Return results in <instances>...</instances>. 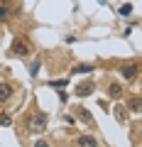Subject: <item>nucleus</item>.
Wrapping results in <instances>:
<instances>
[{
	"label": "nucleus",
	"mask_w": 142,
	"mask_h": 147,
	"mask_svg": "<svg viewBox=\"0 0 142 147\" xmlns=\"http://www.w3.org/2000/svg\"><path fill=\"white\" fill-rule=\"evenodd\" d=\"M47 113H34V115L30 118V123H27V127H30V132H44L47 130Z\"/></svg>",
	"instance_id": "nucleus-1"
},
{
	"label": "nucleus",
	"mask_w": 142,
	"mask_h": 147,
	"mask_svg": "<svg viewBox=\"0 0 142 147\" xmlns=\"http://www.w3.org/2000/svg\"><path fill=\"white\" fill-rule=\"evenodd\" d=\"M15 57H27L30 54V42H27L25 37H17L15 42H12V49H10Z\"/></svg>",
	"instance_id": "nucleus-2"
},
{
	"label": "nucleus",
	"mask_w": 142,
	"mask_h": 147,
	"mask_svg": "<svg viewBox=\"0 0 142 147\" xmlns=\"http://www.w3.org/2000/svg\"><path fill=\"white\" fill-rule=\"evenodd\" d=\"M137 71H140V66L137 64H125V66H120V74H122V79H127V81H132L137 76Z\"/></svg>",
	"instance_id": "nucleus-3"
},
{
	"label": "nucleus",
	"mask_w": 142,
	"mask_h": 147,
	"mask_svg": "<svg viewBox=\"0 0 142 147\" xmlns=\"http://www.w3.org/2000/svg\"><path fill=\"white\" fill-rule=\"evenodd\" d=\"M12 98V86L10 84H0V103Z\"/></svg>",
	"instance_id": "nucleus-4"
},
{
	"label": "nucleus",
	"mask_w": 142,
	"mask_h": 147,
	"mask_svg": "<svg viewBox=\"0 0 142 147\" xmlns=\"http://www.w3.org/2000/svg\"><path fill=\"white\" fill-rule=\"evenodd\" d=\"M79 147H98V142H96V137H91V135H81L79 137Z\"/></svg>",
	"instance_id": "nucleus-5"
},
{
	"label": "nucleus",
	"mask_w": 142,
	"mask_h": 147,
	"mask_svg": "<svg viewBox=\"0 0 142 147\" xmlns=\"http://www.w3.org/2000/svg\"><path fill=\"white\" fill-rule=\"evenodd\" d=\"M91 91H93V84H91V81H86V84H81L79 88H76V93L83 98V96H91Z\"/></svg>",
	"instance_id": "nucleus-6"
},
{
	"label": "nucleus",
	"mask_w": 142,
	"mask_h": 147,
	"mask_svg": "<svg viewBox=\"0 0 142 147\" xmlns=\"http://www.w3.org/2000/svg\"><path fill=\"white\" fill-rule=\"evenodd\" d=\"M108 96H110V98H120L122 96V86L120 84H110L108 86Z\"/></svg>",
	"instance_id": "nucleus-7"
},
{
	"label": "nucleus",
	"mask_w": 142,
	"mask_h": 147,
	"mask_svg": "<svg viewBox=\"0 0 142 147\" xmlns=\"http://www.w3.org/2000/svg\"><path fill=\"white\" fill-rule=\"evenodd\" d=\"M127 110H132V113H137V110H142V98H130L127 100Z\"/></svg>",
	"instance_id": "nucleus-8"
},
{
	"label": "nucleus",
	"mask_w": 142,
	"mask_h": 147,
	"mask_svg": "<svg viewBox=\"0 0 142 147\" xmlns=\"http://www.w3.org/2000/svg\"><path fill=\"white\" fill-rule=\"evenodd\" d=\"M115 118H118V123H125L127 120V108H125V105H118V108H115Z\"/></svg>",
	"instance_id": "nucleus-9"
},
{
	"label": "nucleus",
	"mask_w": 142,
	"mask_h": 147,
	"mask_svg": "<svg viewBox=\"0 0 142 147\" xmlns=\"http://www.w3.org/2000/svg\"><path fill=\"white\" fill-rule=\"evenodd\" d=\"M88 71H93V66H91V64H81V66L74 69V74H88Z\"/></svg>",
	"instance_id": "nucleus-10"
},
{
	"label": "nucleus",
	"mask_w": 142,
	"mask_h": 147,
	"mask_svg": "<svg viewBox=\"0 0 142 147\" xmlns=\"http://www.w3.org/2000/svg\"><path fill=\"white\" fill-rule=\"evenodd\" d=\"M76 113H79V118H81L83 123H88V125L93 123V120H91V115H88V110H76Z\"/></svg>",
	"instance_id": "nucleus-11"
},
{
	"label": "nucleus",
	"mask_w": 142,
	"mask_h": 147,
	"mask_svg": "<svg viewBox=\"0 0 142 147\" xmlns=\"http://www.w3.org/2000/svg\"><path fill=\"white\" fill-rule=\"evenodd\" d=\"M130 12H132V5H130V3H127V5H122V7H120V15H130Z\"/></svg>",
	"instance_id": "nucleus-12"
},
{
	"label": "nucleus",
	"mask_w": 142,
	"mask_h": 147,
	"mask_svg": "<svg viewBox=\"0 0 142 147\" xmlns=\"http://www.w3.org/2000/svg\"><path fill=\"white\" fill-rule=\"evenodd\" d=\"M10 15V10H7V5H0V20H3V17H7Z\"/></svg>",
	"instance_id": "nucleus-13"
},
{
	"label": "nucleus",
	"mask_w": 142,
	"mask_h": 147,
	"mask_svg": "<svg viewBox=\"0 0 142 147\" xmlns=\"http://www.w3.org/2000/svg\"><path fill=\"white\" fill-rule=\"evenodd\" d=\"M49 86H54V88H64V86H66V81H52Z\"/></svg>",
	"instance_id": "nucleus-14"
},
{
	"label": "nucleus",
	"mask_w": 142,
	"mask_h": 147,
	"mask_svg": "<svg viewBox=\"0 0 142 147\" xmlns=\"http://www.w3.org/2000/svg\"><path fill=\"white\" fill-rule=\"evenodd\" d=\"M10 123H12V120H10L7 115H0V125H10Z\"/></svg>",
	"instance_id": "nucleus-15"
},
{
	"label": "nucleus",
	"mask_w": 142,
	"mask_h": 147,
	"mask_svg": "<svg viewBox=\"0 0 142 147\" xmlns=\"http://www.w3.org/2000/svg\"><path fill=\"white\" fill-rule=\"evenodd\" d=\"M34 147H49V142H44V140H37V142H34Z\"/></svg>",
	"instance_id": "nucleus-16"
},
{
	"label": "nucleus",
	"mask_w": 142,
	"mask_h": 147,
	"mask_svg": "<svg viewBox=\"0 0 142 147\" xmlns=\"http://www.w3.org/2000/svg\"><path fill=\"white\" fill-rule=\"evenodd\" d=\"M5 3H10V0H0V5H5Z\"/></svg>",
	"instance_id": "nucleus-17"
}]
</instances>
